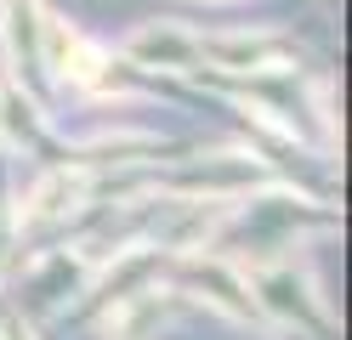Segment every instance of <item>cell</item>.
Listing matches in <instances>:
<instances>
[{
  "label": "cell",
  "mask_w": 352,
  "mask_h": 340,
  "mask_svg": "<svg viewBox=\"0 0 352 340\" xmlns=\"http://www.w3.org/2000/svg\"><path fill=\"white\" fill-rule=\"evenodd\" d=\"M142 63H170V68H182V63H193V45L188 34H160V29H148V34H137V45H131Z\"/></svg>",
  "instance_id": "6da1fadb"
},
{
  "label": "cell",
  "mask_w": 352,
  "mask_h": 340,
  "mask_svg": "<svg viewBox=\"0 0 352 340\" xmlns=\"http://www.w3.org/2000/svg\"><path fill=\"white\" fill-rule=\"evenodd\" d=\"M74 199H80V176L57 170V176L46 181V188H40V193L29 199V204H34L29 216H63V210H74Z\"/></svg>",
  "instance_id": "7a4b0ae2"
},
{
  "label": "cell",
  "mask_w": 352,
  "mask_h": 340,
  "mask_svg": "<svg viewBox=\"0 0 352 340\" xmlns=\"http://www.w3.org/2000/svg\"><path fill=\"white\" fill-rule=\"evenodd\" d=\"M199 52H210L216 63H233V68H256V63L273 57V45H261V40H216V45H199Z\"/></svg>",
  "instance_id": "3957f363"
},
{
  "label": "cell",
  "mask_w": 352,
  "mask_h": 340,
  "mask_svg": "<svg viewBox=\"0 0 352 340\" xmlns=\"http://www.w3.org/2000/svg\"><path fill=\"white\" fill-rule=\"evenodd\" d=\"M0 125H6L12 136H23V131H29V102H17L6 85H0Z\"/></svg>",
  "instance_id": "277c9868"
},
{
  "label": "cell",
  "mask_w": 352,
  "mask_h": 340,
  "mask_svg": "<svg viewBox=\"0 0 352 340\" xmlns=\"http://www.w3.org/2000/svg\"><path fill=\"white\" fill-rule=\"evenodd\" d=\"M6 340H29V335H23V329H17V324H6Z\"/></svg>",
  "instance_id": "5b68a950"
}]
</instances>
